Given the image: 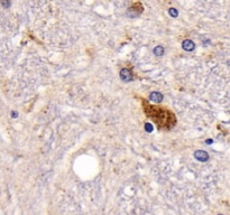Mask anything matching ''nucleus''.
<instances>
[{"mask_svg": "<svg viewBox=\"0 0 230 215\" xmlns=\"http://www.w3.org/2000/svg\"><path fill=\"white\" fill-rule=\"evenodd\" d=\"M194 158L197 159L199 161H207L209 159V155H208L207 151L204 150H197L194 153Z\"/></svg>", "mask_w": 230, "mask_h": 215, "instance_id": "obj_1", "label": "nucleus"}, {"mask_svg": "<svg viewBox=\"0 0 230 215\" xmlns=\"http://www.w3.org/2000/svg\"><path fill=\"white\" fill-rule=\"evenodd\" d=\"M120 78L125 82H130L132 81V72L129 71L128 69H122L120 71Z\"/></svg>", "mask_w": 230, "mask_h": 215, "instance_id": "obj_2", "label": "nucleus"}, {"mask_svg": "<svg viewBox=\"0 0 230 215\" xmlns=\"http://www.w3.org/2000/svg\"><path fill=\"white\" fill-rule=\"evenodd\" d=\"M149 100L153 102L159 103V102H162V100H163V95H162V93H159V92H153V93H151V95H149Z\"/></svg>", "mask_w": 230, "mask_h": 215, "instance_id": "obj_3", "label": "nucleus"}, {"mask_svg": "<svg viewBox=\"0 0 230 215\" xmlns=\"http://www.w3.org/2000/svg\"><path fill=\"white\" fill-rule=\"evenodd\" d=\"M182 45H183V49H185V51H187V52H192V51L194 49V47H195L194 43L192 42V40H190V39L184 40Z\"/></svg>", "mask_w": 230, "mask_h": 215, "instance_id": "obj_4", "label": "nucleus"}, {"mask_svg": "<svg viewBox=\"0 0 230 215\" xmlns=\"http://www.w3.org/2000/svg\"><path fill=\"white\" fill-rule=\"evenodd\" d=\"M154 54L156 56H162L164 54V47L163 46H156L154 48Z\"/></svg>", "mask_w": 230, "mask_h": 215, "instance_id": "obj_5", "label": "nucleus"}, {"mask_svg": "<svg viewBox=\"0 0 230 215\" xmlns=\"http://www.w3.org/2000/svg\"><path fill=\"white\" fill-rule=\"evenodd\" d=\"M168 13H170V16L173 17V18H176L178 15V10L175 9V8H170V9H168Z\"/></svg>", "mask_w": 230, "mask_h": 215, "instance_id": "obj_6", "label": "nucleus"}, {"mask_svg": "<svg viewBox=\"0 0 230 215\" xmlns=\"http://www.w3.org/2000/svg\"><path fill=\"white\" fill-rule=\"evenodd\" d=\"M146 130H147V131H149V132H151V130H153V127H151V124H146Z\"/></svg>", "mask_w": 230, "mask_h": 215, "instance_id": "obj_7", "label": "nucleus"}, {"mask_svg": "<svg viewBox=\"0 0 230 215\" xmlns=\"http://www.w3.org/2000/svg\"><path fill=\"white\" fill-rule=\"evenodd\" d=\"M2 6H5V7H9L10 6V2H2Z\"/></svg>", "mask_w": 230, "mask_h": 215, "instance_id": "obj_8", "label": "nucleus"}, {"mask_svg": "<svg viewBox=\"0 0 230 215\" xmlns=\"http://www.w3.org/2000/svg\"><path fill=\"white\" fill-rule=\"evenodd\" d=\"M11 114H13V118H17V115H18V113H17V112H13Z\"/></svg>", "mask_w": 230, "mask_h": 215, "instance_id": "obj_9", "label": "nucleus"}]
</instances>
